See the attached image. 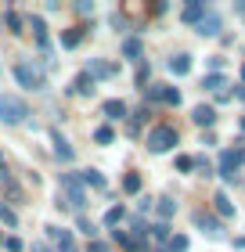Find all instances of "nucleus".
I'll list each match as a JSON object with an SVG mask.
<instances>
[{"mask_svg": "<svg viewBox=\"0 0 245 252\" xmlns=\"http://www.w3.org/2000/svg\"><path fill=\"white\" fill-rule=\"evenodd\" d=\"M76 227H79V231H87V234H98V227H94V223H90V220H87V216H79V220H76Z\"/></svg>", "mask_w": 245, "mask_h": 252, "instance_id": "33", "label": "nucleus"}, {"mask_svg": "<svg viewBox=\"0 0 245 252\" xmlns=\"http://www.w3.org/2000/svg\"><path fill=\"white\" fill-rule=\"evenodd\" d=\"M62 191H65V198L58 202V205H65V209H76V213L87 209V191H83V184H79V177L62 173Z\"/></svg>", "mask_w": 245, "mask_h": 252, "instance_id": "1", "label": "nucleus"}, {"mask_svg": "<svg viewBox=\"0 0 245 252\" xmlns=\"http://www.w3.org/2000/svg\"><path fill=\"white\" fill-rule=\"evenodd\" d=\"M0 223H4V227H18V213L11 209L7 202H0Z\"/></svg>", "mask_w": 245, "mask_h": 252, "instance_id": "23", "label": "nucleus"}, {"mask_svg": "<svg viewBox=\"0 0 245 252\" xmlns=\"http://www.w3.org/2000/svg\"><path fill=\"white\" fill-rule=\"evenodd\" d=\"M33 252H54V249H51L47 242H33Z\"/></svg>", "mask_w": 245, "mask_h": 252, "instance_id": "36", "label": "nucleus"}, {"mask_svg": "<svg viewBox=\"0 0 245 252\" xmlns=\"http://www.w3.org/2000/svg\"><path fill=\"white\" fill-rule=\"evenodd\" d=\"M115 141V130H112V126H98V130H94V144H112Z\"/></svg>", "mask_w": 245, "mask_h": 252, "instance_id": "24", "label": "nucleus"}, {"mask_svg": "<svg viewBox=\"0 0 245 252\" xmlns=\"http://www.w3.org/2000/svg\"><path fill=\"white\" fill-rule=\"evenodd\" d=\"M155 213H159V223H170V216L177 213V202H173V198H159L155 202Z\"/></svg>", "mask_w": 245, "mask_h": 252, "instance_id": "18", "label": "nucleus"}, {"mask_svg": "<svg viewBox=\"0 0 245 252\" xmlns=\"http://www.w3.org/2000/svg\"><path fill=\"white\" fill-rule=\"evenodd\" d=\"M123 54H126V58H141V40H137V36H126L123 40Z\"/></svg>", "mask_w": 245, "mask_h": 252, "instance_id": "22", "label": "nucleus"}, {"mask_svg": "<svg viewBox=\"0 0 245 252\" xmlns=\"http://www.w3.org/2000/svg\"><path fill=\"white\" fill-rule=\"evenodd\" d=\"M151 202H155V198H148V194H141V198H137V209H141V213H148V209H151Z\"/></svg>", "mask_w": 245, "mask_h": 252, "instance_id": "35", "label": "nucleus"}, {"mask_svg": "<svg viewBox=\"0 0 245 252\" xmlns=\"http://www.w3.org/2000/svg\"><path fill=\"white\" fill-rule=\"evenodd\" d=\"M188 234H170V242H166V252H188Z\"/></svg>", "mask_w": 245, "mask_h": 252, "instance_id": "21", "label": "nucleus"}, {"mask_svg": "<svg viewBox=\"0 0 245 252\" xmlns=\"http://www.w3.org/2000/svg\"><path fill=\"white\" fill-rule=\"evenodd\" d=\"M206 11H209V7L202 4V0H195V4H188V7H184V11H180V18H184V22H188V26H195V22H198V18H202V15H206Z\"/></svg>", "mask_w": 245, "mask_h": 252, "instance_id": "16", "label": "nucleus"}, {"mask_svg": "<svg viewBox=\"0 0 245 252\" xmlns=\"http://www.w3.org/2000/svg\"><path fill=\"white\" fill-rule=\"evenodd\" d=\"M191 119H195L198 126H213V123H216V108H213V105H195V108H191Z\"/></svg>", "mask_w": 245, "mask_h": 252, "instance_id": "11", "label": "nucleus"}, {"mask_svg": "<svg viewBox=\"0 0 245 252\" xmlns=\"http://www.w3.org/2000/svg\"><path fill=\"white\" fill-rule=\"evenodd\" d=\"M123 188L130 191V194H137V191H141V173H126V180H123Z\"/></svg>", "mask_w": 245, "mask_h": 252, "instance_id": "28", "label": "nucleus"}, {"mask_svg": "<svg viewBox=\"0 0 245 252\" xmlns=\"http://www.w3.org/2000/svg\"><path fill=\"white\" fill-rule=\"evenodd\" d=\"M0 29H4V22H0Z\"/></svg>", "mask_w": 245, "mask_h": 252, "instance_id": "42", "label": "nucleus"}, {"mask_svg": "<svg viewBox=\"0 0 245 252\" xmlns=\"http://www.w3.org/2000/svg\"><path fill=\"white\" fill-rule=\"evenodd\" d=\"M0 242H4V234H0Z\"/></svg>", "mask_w": 245, "mask_h": 252, "instance_id": "41", "label": "nucleus"}, {"mask_svg": "<svg viewBox=\"0 0 245 252\" xmlns=\"http://www.w3.org/2000/svg\"><path fill=\"white\" fill-rule=\"evenodd\" d=\"M105 119H123L126 116V101H119V97H112V101H105Z\"/></svg>", "mask_w": 245, "mask_h": 252, "instance_id": "17", "label": "nucleus"}, {"mask_svg": "<svg viewBox=\"0 0 245 252\" xmlns=\"http://www.w3.org/2000/svg\"><path fill=\"white\" fill-rule=\"evenodd\" d=\"M195 169H202V177L213 173V166H209V158H206V155H195Z\"/></svg>", "mask_w": 245, "mask_h": 252, "instance_id": "30", "label": "nucleus"}, {"mask_svg": "<svg viewBox=\"0 0 245 252\" xmlns=\"http://www.w3.org/2000/svg\"><path fill=\"white\" fill-rule=\"evenodd\" d=\"M15 79H18V87H26V90H43L47 87V76H43V68L36 62H18Z\"/></svg>", "mask_w": 245, "mask_h": 252, "instance_id": "2", "label": "nucleus"}, {"mask_svg": "<svg viewBox=\"0 0 245 252\" xmlns=\"http://www.w3.org/2000/svg\"><path fill=\"white\" fill-rule=\"evenodd\" d=\"M191 220H195V227H198L202 234H209V238H224V231H220V220H216V216H209V213L198 209V213H191Z\"/></svg>", "mask_w": 245, "mask_h": 252, "instance_id": "8", "label": "nucleus"}, {"mask_svg": "<svg viewBox=\"0 0 245 252\" xmlns=\"http://www.w3.org/2000/svg\"><path fill=\"white\" fill-rule=\"evenodd\" d=\"M242 79H245V65H242Z\"/></svg>", "mask_w": 245, "mask_h": 252, "instance_id": "40", "label": "nucleus"}, {"mask_svg": "<svg viewBox=\"0 0 245 252\" xmlns=\"http://www.w3.org/2000/svg\"><path fill=\"white\" fill-rule=\"evenodd\" d=\"M202 90H227V79H224V72H209L206 79H202Z\"/></svg>", "mask_w": 245, "mask_h": 252, "instance_id": "20", "label": "nucleus"}, {"mask_svg": "<svg viewBox=\"0 0 245 252\" xmlns=\"http://www.w3.org/2000/svg\"><path fill=\"white\" fill-rule=\"evenodd\" d=\"M51 144H54V155L62 158V162H69V158H72V148H69V141H65V133L58 130V126L51 130Z\"/></svg>", "mask_w": 245, "mask_h": 252, "instance_id": "9", "label": "nucleus"}, {"mask_svg": "<svg viewBox=\"0 0 245 252\" xmlns=\"http://www.w3.org/2000/svg\"><path fill=\"white\" fill-rule=\"evenodd\" d=\"M123 216H126V209H123V205H112V209L105 213V223H119Z\"/></svg>", "mask_w": 245, "mask_h": 252, "instance_id": "29", "label": "nucleus"}, {"mask_svg": "<svg viewBox=\"0 0 245 252\" xmlns=\"http://www.w3.org/2000/svg\"><path fill=\"white\" fill-rule=\"evenodd\" d=\"M177 141H180V137H177L173 126H151V130H148V152H155V155L177 148Z\"/></svg>", "mask_w": 245, "mask_h": 252, "instance_id": "4", "label": "nucleus"}, {"mask_svg": "<svg viewBox=\"0 0 245 252\" xmlns=\"http://www.w3.org/2000/svg\"><path fill=\"white\" fill-rule=\"evenodd\" d=\"M4 249H7V252H22V238H18V234L4 238Z\"/></svg>", "mask_w": 245, "mask_h": 252, "instance_id": "32", "label": "nucleus"}, {"mask_svg": "<svg viewBox=\"0 0 245 252\" xmlns=\"http://www.w3.org/2000/svg\"><path fill=\"white\" fill-rule=\"evenodd\" d=\"M87 252H112V249H108V245H105V242H98V238H94V242H90V245H87Z\"/></svg>", "mask_w": 245, "mask_h": 252, "instance_id": "34", "label": "nucleus"}, {"mask_svg": "<svg viewBox=\"0 0 245 252\" xmlns=\"http://www.w3.org/2000/svg\"><path fill=\"white\" fill-rule=\"evenodd\" d=\"M177 169H180V173H188V169H195V158H191V155H177Z\"/></svg>", "mask_w": 245, "mask_h": 252, "instance_id": "31", "label": "nucleus"}, {"mask_svg": "<svg viewBox=\"0 0 245 252\" xmlns=\"http://www.w3.org/2000/svg\"><path fill=\"white\" fill-rule=\"evenodd\" d=\"M69 90H72V94H79V97H90V94H94V79H90L87 72H76Z\"/></svg>", "mask_w": 245, "mask_h": 252, "instance_id": "10", "label": "nucleus"}, {"mask_svg": "<svg viewBox=\"0 0 245 252\" xmlns=\"http://www.w3.org/2000/svg\"><path fill=\"white\" fill-rule=\"evenodd\" d=\"M170 72L173 76H188L191 72V54H173L170 58Z\"/></svg>", "mask_w": 245, "mask_h": 252, "instance_id": "14", "label": "nucleus"}, {"mask_svg": "<svg viewBox=\"0 0 245 252\" xmlns=\"http://www.w3.org/2000/svg\"><path fill=\"white\" fill-rule=\"evenodd\" d=\"M79 180H83V184H90L94 191H105V188H108V180H105L101 169H83V173H79Z\"/></svg>", "mask_w": 245, "mask_h": 252, "instance_id": "12", "label": "nucleus"}, {"mask_svg": "<svg viewBox=\"0 0 245 252\" xmlns=\"http://www.w3.org/2000/svg\"><path fill=\"white\" fill-rule=\"evenodd\" d=\"M4 22H7V29H11V32H22V26H26V18H22L18 11H7V18H4Z\"/></svg>", "mask_w": 245, "mask_h": 252, "instance_id": "27", "label": "nucleus"}, {"mask_svg": "<svg viewBox=\"0 0 245 252\" xmlns=\"http://www.w3.org/2000/svg\"><path fill=\"white\" fill-rule=\"evenodd\" d=\"M213 209H216V216H224V220H231L235 216V205H231V198L224 191H216V198H213Z\"/></svg>", "mask_w": 245, "mask_h": 252, "instance_id": "15", "label": "nucleus"}, {"mask_svg": "<svg viewBox=\"0 0 245 252\" xmlns=\"http://www.w3.org/2000/svg\"><path fill=\"white\" fill-rule=\"evenodd\" d=\"M242 162H245V148H242V152H231V148H227V152H220V166H216V173L224 177V180H235Z\"/></svg>", "mask_w": 245, "mask_h": 252, "instance_id": "5", "label": "nucleus"}, {"mask_svg": "<svg viewBox=\"0 0 245 252\" xmlns=\"http://www.w3.org/2000/svg\"><path fill=\"white\" fill-rule=\"evenodd\" d=\"M0 184H7V169H4V162H0Z\"/></svg>", "mask_w": 245, "mask_h": 252, "instance_id": "37", "label": "nucleus"}, {"mask_svg": "<svg viewBox=\"0 0 245 252\" xmlns=\"http://www.w3.org/2000/svg\"><path fill=\"white\" fill-rule=\"evenodd\" d=\"M26 116H29V108H26V101H22L18 94H0V119H4L7 126L26 123Z\"/></svg>", "mask_w": 245, "mask_h": 252, "instance_id": "3", "label": "nucleus"}, {"mask_svg": "<svg viewBox=\"0 0 245 252\" xmlns=\"http://www.w3.org/2000/svg\"><path fill=\"white\" fill-rule=\"evenodd\" d=\"M148 231H151V238H155V242H162V245L170 242V223H155V227H148Z\"/></svg>", "mask_w": 245, "mask_h": 252, "instance_id": "25", "label": "nucleus"}, {"mask_svg": "<svg viewBox=\"0 0 245 252\" xmlns=\"http://www.w3.org/2000/svg\"><path fill=\"white\" fill-rule=\"evenodd\" d=\"M235 11H238V15H245V0H238V4H235Z\"/></svg>", "mask_w": 245, "mask_h": 252, "instance_id": "38", "label": "nucleus"}, {"mask_svg": "<svg viewBox=\"0 0 245 252\" xmlns=\"http://www.w3.org/2000/svg\"><path fill=\"white\" fill-rule=\"evenodd\" d=\"M47 231V238L58 245V252H79V245H76V238H72V231H65V227H43Z\"/></svg>", "mask_w": 245, "mask_h": 252, "instance_id": "6", "label": "nucleus"}, {"mask_svg": "<svg viewBox=\"0 0 245 252\" xmlns=\"http://www.w3.org/2000/svg\"><path fill=\"white\" fill-rule=\"evenodd\" d=\"M220 29H224V22H220V15H216L213 7H209L206 15H202V18L195 22V32H198V36H216Z\"/></svg>", "mask_w": 245, "mask_h": 252, "instance_id": "7", "label": "nucleus"}, {"mask_svg": "<svg viewBox=\"0 0 245 252\" xmlns=\"http://www.w3.org/2000/svg\"><path fill=\"white\" fill-rule=\"evenodd\" d=\"M159 101H166V105H180V90H177V87H162Z\"/></svg>", "mask_w": 245, "mask_h": 252, "instance_id": "26", "label": "nucleus"}, {"mask_svg": "<svg viewBox=\"0 0 245 252\" xmlns=\"http://www.w3.org/2000/svg\"><path fill=\"white\" fill-rule=\"evenodd\" d=\"M79 43H83V29H65L62 32V47L65 51H76Z\"/></svg>", "mask_w": 245, "mask_h": 252, "instance_id": "19", "label": "nucleus"}, {"mask_svg": "<svg viewBox=\"0 0 245 252\" xmlns=\"http://www.w3.org/2000/svg\"><path fill=\"white\" fill-rule=\"evenodd\" d=\"M242 133H245V119H242Z\"/></svg>", "mask_w": 245, "mask_h": 252, "instance_id": "39", "label": "nucleus"}, {"mask_svg": "<svg viewBox=\"0 0 245 252\" xmlns=\"http://www.w3.org/2000/svg\"><path fill=\"white\" fill-rule=\"evenodd\" d=\"M87 76L90 79H108V76H115V65H108V62H90L87 65Z\"/></svg>", "mask_w": 245, "mask_h": 252, "instance_id": "13", "label": "nucleus"}]
</instances>
